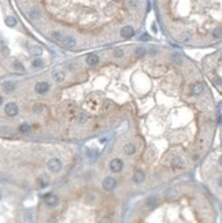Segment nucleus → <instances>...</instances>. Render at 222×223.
Segmentation results:
<instances>
[{"label": "nucleus", "mask_w": 222, "mask_h": 223, "mask_svg": "<svg viewBox=\"0 0 222 223\" xmlns=\"http://www.w3.org/2000/svg\"><path fill=\"white\" fill-rule=\"evenodd\" d=\"M30 16H32V18H36V16L39 15V13H37V10H30Z\"/></svg>", "instance_id": "nucleus-28"}, {"label": "nucleus", "mask_w": 222, "mask_h": 223, "mask_svg": "<svg viewBox=\"0 0 222 223\" xmlns=\"http://www.w3.org/2000/svg\"><path fill=\"white\" fill-rule=\"evenodd\" d=\"M59 42H61L64 48H74V47H75V40H74L71 36H63Z\"/></svg>", "instance_id": "nucleus-3"}, {"label": "nucleus", "mask_w": 222, "mask_h": 223, "mask_svg": "<svg viewBox=\"0 0 222 223\" xmlns=\"http://www.w3.org/2000/svg\"><path fill=\"white\" fill-rule=\"evenodd\" d=\"M123 55V52L121 51V49H118V51H115V56H122Z\"/></svg>", "instance_id": "nucleus-32"}, {"label": "nucleus", "mask_w": 222, "mask_h": 223, "mask_svg": "<svg viewBox=\"0 0 222 223\" xmlns=\"http://www.w3.org/2000/svg\"><path fill=\"white\" fill-rule=\"evenodd\" d=\"M41 65H43L41 59H36V60L33 62V66H34V67H39V66H41Z\"/></svg>", "instance_id": "nucleus-26"}, {"label": "nucleus", "mask_w": 222, "mask_h": 223, "mask_svg": "<svg viewBox=\"0 0 222 223\" xmlns=\"http://www.w3.org/2000/svg\"><path fill=\"white\" fill-rule=\"evenodd\" d=\"M122 167H123L122 160H119V159H113L111 163H110V168H111L113 172H119L122 170Z\"/></svg>", "instance_id": "nucleus-4"}, {"label": "nucleus", "mask_w": 222, "mask_h": 223, "mask_svg": "<svg viewBox=\"0 0 222 223\" xmlns=\"http://www.w3.org/2000/svg\"><path fill=\"white\" fill-rule=\"evenodd\" d=\"M87 120H88L87 115H84V114H80V115H78V122H80V123H85Z\"/></svg>", "instance_id": "nucleus-23"}, {"label": "nucleus", "mask_w": 222, "mask_h": 223, "mask_svg": "<svg viewBox=\"0 0 222 223\" xmlns=\"http://www.w3.org/2000/svg\"><path fill=\"white\" fill-rule=\"evenodd\" d=\"M85 62H87L89 66H96L97 63H99V56L95 55V54H89V55L87 56V59H85Z\"/></svg>", "instance_id": "nucleus-10"}, {"label": "nucleus", "mask_w": 222, "mask_h": 223, "mask_svg": "<svg viewBox=\"0 0 222 223\" xmlns=\"http://www.w3.org/2000/svg\"><path fill=\"white\" fill-rule=\"evenodd\" d=\"M145 203H147V205L149 208H154V207H156V205H158V198L155 197V196H151V197H148L147 198V201H145Z\"/></svg>", "instance_id": "nucleus-14"}, {"label": "nucleus", "mask_w": 222, "mask_h": 223, "mask_svg": "<svg viewBox=\"0 0 222 223\" xmlns=\"http://www.w3.org/2000/svg\"><path fill=\"white\" fill-rule=\"evenodd\" d=\"M178 40H180V41H182V42H191L192 41V36L189 34V33H181L180 36H178Z\"/></svg>", "instance_id": "nucleus-15"}, {"label": "nucleus", "mask_w": 222, "mask_h": 223, "mask_svg": "<svg viewBox=\"0 0 222 223\" xmlns=\"http://www.w3.org/2000/svg\"><path fill=\"white\" fill-rule=\"evenodd\" d=\"M52 78H54L56 82H62L64 80V73L62 70H55L52 73Z\"/></svg>", "instance_id": "nucleus-11"}, {"label": "nucleus", "mask_w": 222, "mask_h": 223, "mask_svg": "<svg viewBox=\"0 0 222 223\" xmlns=\"http://www.w3.org/2000/svg\"><path fill=\"white\" fill-rule=\"evenodd\" d=\"M14 88H15V84H14V82H6V84H4V89H6V91H13Z\"/></svg>", "instance_id": "nucleus-20"}, {"label": "nucleus", "mask_w": 222, "mask_h": 223, "mask_svg": "<svg viewBox=\"0 0 222 223\" xmlns=\"http://www.w3.org/2000/svg\"><path fill=\"white\" fill-rule=\"evenodd\" d=\"M123 152H125L126 155H133V153L136 152V146L129 142V144H126V145L123 146Z\"/></svg>", "instance_id": "nucleus-12"}, {"label": "nucleus", "mask_w": 222, "mask_h": 223, "mask_svg": "<svg viewBox=\"0 0 222 223\" xmlns=\"http://www.w3.org/2000/svg\"><path fill=\"white\" fill-rule=\"evenodd\" d=\"M0 198H1V192H0Z\"/></svg>", "instance_id": "nucleus-34"}, {"label": "nucleus", "mask_w": 222, "mask_h": 223, "mask_svg": "<svg viewBox=\"0 0 222 223\" xmlns=\"http://www.w3.org/2000/svg\"><path fill=\"white\" fill-rule=\"evenodd\" d=\"M1 103H3V97L0 96V104H1Z\"/></svg>", "instance_id": "nucleus-33"}, {"label": "nucleus", "mask_w": 222, "mask_h": 223, "mask_svg": "<svg viewBox=\"0 0 222 223\" xmlns=\"http://www.w3.org/2000/svg\"><path fill=\"white\" fill-rule=\"evenodd\" d=\"M182 166H184V162L181 158H174L171 160V167L173 168H182Z\"/></svg>", "instance_id": "nucleus-13"}, {"label": "nucleus", "mask_w": 222, "mask_h": 223, "mask_svg": "<svg viewBox=\"0 0 222 223\" xmlns=\"http://www.w3.org/2000/svg\"><path fill=\"white\" fill-rule=\"evenodd\" d=\"M29 130H30V126L29 125H26V123H23V125L19 126V132H22V133H28Z\"/></svg>", "instance_id": "nucleus-21"}, {"label": "nucleus", "mask_w": 222, "mask_h": 223, "mask_svg": "<svg viewBox=\"0 0 222 223\" xmlns=\"http://www.w3.org/2000/svg\"><path fill=\"white\" fill-rule=\"evenodd\" d=\"M136 55H137L138 58H143V56L145 55V49L144 48H138L137 51H136Z\"/></svg>", "instance_id": "nucleus-24"}, {"label": "nucleus", "mask_w": 222, "mask_h": 223, "mask_svg": "<svg viewBox=\"0 0 222 223\" xmlns=\"http://www.w3.org/2000/svg\"><path fill=\"white\" fill-rule=\"evenodd\" d=\"M4 112H6L7 117H15L18 114V106L15 103H8L4 107Z\"/></svg>", "instance_id": "nucleus-2"}, {"label": "nucleus", "mask_w": 222, "mask_h": 223, "mask_svg": "<svg viewBox=\"0 0 222 223\" xmlns=\"http://www.w3.org/2000/svg\"><path fill=\"white\" fill-rule=\"evenodd\" d=\"M62 37H63V34L61 32H51V39L55 41H61Z\"/></svg>", "instance_id": "nucleus-19"}, {"label": "nucleus", "mask_w": 222, "mask_h": 223, "mask_svg": "<svg viewBox=\"0 0 222 223\" xmlns=\"http://www.w3.org/2000/svg\"><path fill=\"white\" fill-rule=\"evenodd\" d=\"M100 223H111V220H110V218H102Z\"/></svg>", "instance_id": "nucleus-30"}, {"label": "nucleus", "mask_w": 222, "mask_h": 223, "mask_svg": "<svg viewBox=\"0 0 222 223\" xmlns=\"http://www.w3.org/2000/svg\"><path fill=\"white\" fill-rule=\"evenodd\" d=\"M34 91L39 94H45L49 91V84H47V82H39V84H36Z\"/></svg>", "instance_id": "nucleus-5"}, {"label": "nucleus", "mask_w": 222, "mask_h": 223, "mask_svg": "<svg viewBox=\"0 0 222 223\" xmlns=\"http://www.w3.org/2000/svg\"><path fill=\"white\" fill-rule=\"evenodd\" d=\"M138 40H141V41H147V40H149V36H148L147 33H143V34L138 37Z\"/></svg>", "instance_id": "nucleus-25"}, {"label": "nucleus", "mask_w": 222, "mask_h": 223, "mask_svg": "<svg viewBox=\"0 0 222 223\" xmlns=\"http://www.w3.org/2000/svg\"><path fill=\"white\" fill-rule=\"evenodd\" d=\"M191 91H192L193 94L199 96V94L203 93V91H204V86H203V84H200V82H195V84L191 85Z\"/></svg>", "instance_id": "nucleus-7"}, {"label": "nucleus", "mask_w": 222, "mask_h": 223, "mask_svg": "<svg viewBox=\"0 0 222 223\" xmlns=\"http://www.w3.org/2000/svg\"><path fill=\"white\" fill-rule=\"evenodd\" d=\"M6 25L10 26V28H14V26L16 25V19L14 18V16H7V18H6Z\"/></svg>", "instance_id": "nucleus-18"}, {"label": "nucleus", "mask_w": 222, "mask_h": 223, "mask_svg": "<svg viewBox=\"0 0 222 223\" xmlns=\"http://www.w3.org/2000/svg\"><path fill=\"white\" fill-rule=\"evenodd\" d=\"M133 181L135 182H143L144 181V172L143 171H136L135 172V175H133Z\"/></svg>", "instance_id": "nucleus-17"}, {"label": "nucleus", "mask_w": 222, "mask_h": 223, "mask_svg": "<svg viewBox=\"0 0 222 223\" xmlns=\"http://www.w3.org/2000/svg\"><path fill=\"white\" fill-rule=\"evenodd\" d=\"M44 110V107H43V104H34V107H33V111H34V112H41V111Z\"/></svg>", "instance_id": "nucleus-22"}, {"label": "nucleus", "mask_w": 222, "mask_h": 223, "mask_svg": "<svg viewBox=\"0 0 222 223\" xmlns=\"http://www.w3.org/2000/svg\"><path fill=\"white\" fill-rule=\"evenodd\" d=\"M138 4H140V1H138V0H132V7H137Z\"/></svg>", "instance_id": "nucleus-31"}, {"label": "nucleus", "mask_w": 222, "mask_h": 223, "mask_svg": "<svg viewBox=\"0 0 222 223\" xmlns=\"http://www.w3.org/2000/svg\"><path fill=\"white\" fill-rule=\"evenodd\" d=\"M214 37H217V39L221 37V29H219V28H217V32L214 30Z\"/></svg>", "instance_id": "nucleus-27"}, {"label": "nucleus", "mask_w": 222, "mask_h": 223, "mask_svg": "<svg viewBox=\"0 0 222 223\" xmlns=\"http://www.w3.org/2000/svg\"><path fill=\"white\" fill-rule=\"evenodd\" d=\"M115 185H117V181L111 177H107L103 181V188L106 189V190H113V189L115 188Z\"/></svg>", "instance_id": "nucleus-6"}, {"label": "nucleus", "mask_w": 222, "mask_h": 223, "mask_svg": "<svg viewBox=\"0 0 222 223\" xmlns=\"http://www.w3.org/2000/svg\"><path fill=\"white\" fill-rule=\"evenodd\" d=\"M15 68H16V70H19V71H23V70H25V68H23V66L19 65V63H15Z\"/></svg>", "instance_id": "nucleus-29"}, {"label": "nucleus", "mask_w": 222, "mask_h": 223, "mask_svg": "<svg viewBox=\"0 0 222 223\" xmlns=\"http://www.w3.org/2000/svg\"><path fill=\"white\" fill-rule=\"evenodd\" d=\"M45 203L48 204V205H56L58 204V197L55 196V194H52V193H48V194H45Z\"/></svg>", "instance_id": "nucleus-9"}, {"label": "nucleus", "mask_w": 222, "mask_h": 223, "mask_svg": "<svg viewBox=\"0 0 222 223\" xmlns=\"http://www.w3.org/2000/svg\"><path fill=\"white\" fill-rule=\"evenodd\" d=\"M29 49H30V54L34 55V56H40V55H41V52H43V49L40 48L39 45H30Z\"/></svg>", "instance_id": "nucleus-16"}, {"label": "nucleus", "mask_w": 222, "mask_h": 223, "mask_svg": "<svg viewBox=\"0 0 222 223\" xmlns=\"http://www.w3.org/2000/svg\"><path fill=\"white\" fill-rule=\"evenodd\" d=\"M121 36L125 37V39H130V37L135 36V30H133L132 26H125V28H122V30H121Z\"/></svg>", "instance_id": "nucleus-8"}, {"label": "nucleus", "mask_w": 222, "mask_h": 223, "mask_svg": "<svg viewBox=\"0 0 222 223\" xmlns=\"http://www.w3.org/2000/svg\"><path fill=\"white\" fill-rule=\"evenodd\" d=\"M47 167H48L49 171L58 172V171H61V170H62V162L59 160V159H56V158H52L51 160H48Z\"/></svg>", "instance_id": "nucleus-1"}]
</instances>
